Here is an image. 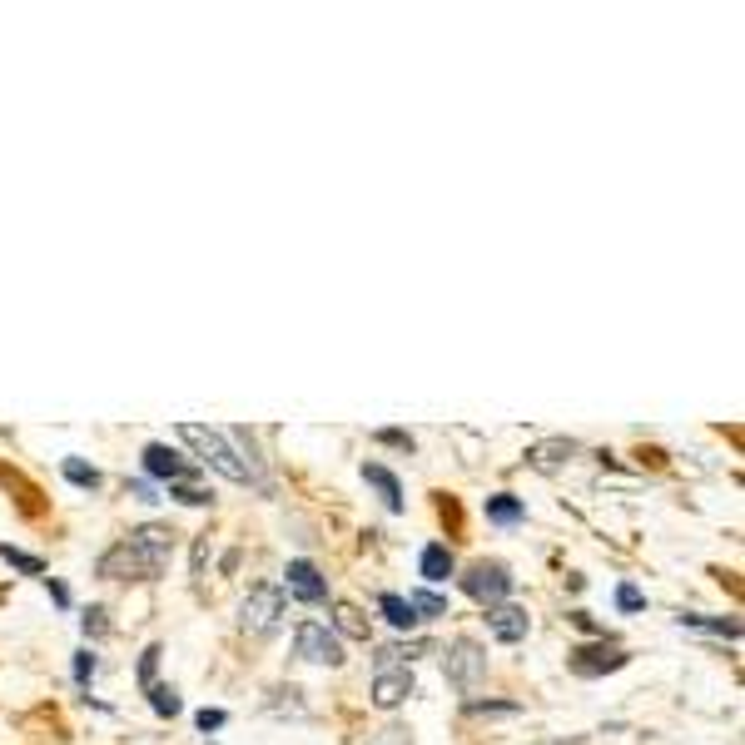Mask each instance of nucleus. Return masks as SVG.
Wrapping results in <instances>:
<instances>
[{"label":"nucleus","mask_w":745,"mask_h":745,"mask_svg":"<svg viewBox=\"0 0 745 745\" xmlns=\"http://www.w3.org/2000/svg\"><path fill=\"white\" fill-rule=\"evenodd\" d=\"M179 438L194 447L219 477H229V482H249V472H244V462H239V452L229 447V438L219 433V428H204V423H179Z\"/></svg>","instance_id":"nucleus-1"},{"label":"nucleus","mask_w":745,"mask_h":745,"mask_svg":"<svg viewBox=\"0 0 745 745\" xmlns=\"http://www.w3.org/2000/svg\"><path fill=\"white\" fill-rule=\"evenodd\" d=\"M164 552H149V547H135V542H120L100 557V577L110 582H125V577H159L164 572Z\"/></svg>","instance_id":"nucleus-2"},{"label":"nucleus","mask_w":745,"mask_h":745,"mask_svg":"<svg viewBox=\"0 0 745 745\" xmlns=\"http://www.w3.org/2000/svg\"><path fill=\"white\" fill-rule=\"evenodd\" d=\"M443 671H447V681H452L457 691H477L482 676H487V651H482L472 636H457V641L443 651Z\"/></svg>","instance_id":"nucleus-3"},{"label":"nucleus","mask_w":745,"mask_h":745,"mask_svg":"<svg viewBox=\"0 0 745 745\" xmlns=\"http://www.w3.org/2000/svg\"><path fill=\"white\" fill-rule=\"evenodd\" d=\"M279 616H284V587H274V582H259L254 592L244 596V606H239V621L254 636H274Z\"/></svg>","instance_id":"nucleus-4"},{"label":"nucleus","mask_w":745,"mask_h":745,"mask_svg":"<svg viewBox=\"0 0 745 745\" xmlns=\"http://www.w3.org/2000/svg\"><path fill=\"white\" fill-rule=\"evenodd\" d=\"M462 592L472 596V601H482L487 611L502 606L507 592H512V572H507V562H472V567L462 572Z\"/></svg>","instance_id":"nucleus-5"},{"label":"nucleus","mask_w":745,"mask_h":745,"mask_svg":"<svg viewBox=\"0 0 745 745\" xmlns=\"http://www.w3.org/2000/svg\"><path fill=\"white\" fill-rule=\"evenodd\" d=\"M294 646H298V656L313 661V666H343V641L323 621H303L294 631Z\"/></svg>","instance_id":"nucleus-6"},{"label":"nucleus","mask_w":745,"mask_h":745,"mask_svg":"<svg viewBox=\"0 0 745 745\" xmlns=\"http://www.w3.org/2000/svg\"><path fill=\"white\" fill-rule=\"evenodd\" d=\"M626 661H631V651L616 646V641H606V636H601L596 646H577V651L567 656V666H572L577 676H587V681H592V676H606V671H621Z\"/></svg>","instance_id":"nucleus-7"},{"label":"nucleus","mask_w":745,"mask_h":745,"mask_svg":"<svg viewBox=\"0 0 745 745\" xmlns=\"http://www.w3.org/2000/svg\"><path fill=\"white\" fill-rule=\"evenodd\" d=\"M284 587H289V596L308 601V606H323V601H328V582H323V572H318L308 557L289 562V572H284Z\"/></svg>","instance_id":"nucleus-8"},{"label":"nucleus","mask_w":745,"mask_h":745,"mask_svg":"<svg viewBox=\"0 0 745 745\" xmlns=\"http://www.w3.org/2000/svg\"><path fill=\"white\" fill-rule=\"evenodd\" d=\"M145 472H149V477H159V482H169V487L194 477V467H189V462H184V457H179L169 443H149L145 447Z\"/></svg>","instance_id":"nucleus-9"},{"label":"nucleus","mask_w":745,"mask_h":745,"mask_svg":"<svg viewBox=\"0 0 745 745\" xmlns=\"http://www.w3.org/2000/svg\"><path fill=\"white\" fill-rule=\"evenodd\" d=\"M408 696H413V671H408V666H393V671H378V676H373V706L393 711V706H403Z\"/></svg>","instance_id":"nucleus-10"},{"label":"nucleus","mask_w":745,"mask_h":745,"mask_svg":"<svg viewBox=\"0 0 745 745\" xmlns=\"http://www.w3.org/2000/svg\"><path fill=\"white\" fill-rule=\"evenodd\" d=\"M487 631H492L497 641H507V646H512V641H527L532 616H527L522 606H507V601H502V606H492V611H487Z\"/></svg>","instance_id":"nucleus-11"},{"label":"nucleus","mask_w":745,"mask_h":745,"mask_svg":"<svg viewBox=\"0 0 745 745\" xmlns=\"http://www.w3.org/2000/svg\"><path fill=\"white\" fill-rule=\"evenodd\" d=\"M577 452H582V447L572 443V438H542V443L527 447V462H532L537 472H557V467H567Z\"/></svg>","instance_id":"nucleus-12"},{"label":"nucleus","mask_w":745,"mask_h":745,"mask_svg":"<svg viewBox=\"0 0 745 745\" xmlns=\"http://www.w3.org/2000/svg\"><path fill=\"white\" fill-rule=\"evenodd\" d=\"M363 482H373V487H378V497H383V507H388V512H403V482H398L383 462H363Z\"/></svg>","instance_id":"nucleus-13"},{"label":"nucleus","mask_w":745,"mask_h":745,"mask_svg":"<svg viewBox=\"0 0 745 745\" xmlns=\"http://www.w3.org/2000/svg\"><path fill=\"white\" fill-rule=\"evenodd\" d=\"M418 572H423V582H447L457 572V562H452V552H447L443 542H428L423 557H418Z\"/></svg>","instance_id":"nucleus-14"},{"label":"nucleus","mask_w":745,"mask_h":745,"mask_svg":"<svg viewBox=\"0 0 745 745\" xmlns=\"http://www.w3.org/2000/svg\"><path fill=\"white\" fill-rule=\"evenodd\" d=\"M681 626L706 631V636H726V641H736V636H741V621H736V616H701V611H686V616H681Z\"/></svg>","instance_id":"nucleus-15"},{"label":"nucleus","mask_w":745,"mask_h":745,"mask_svg":"<svg viewBox=\"0 0 745 745\" xmlns=\"http://www.w3.org/2000/svg\"><path fill=\"white\" fill-rule=\"evenodd\" d=\"M527 517V507L512 497V492H497V497H487V522H497V527H517Z\"/></svg>","instance_id":"nucleus-16"},{"label":"nucleus","mask_w":745,"mask_h":745,"mask_svg":"<svg viewBox=\"0 0 745 745\" xmlns=\"http://www.w3.org/2000/svg\"><path fill=\"white\" fill-rule=\"evenodd\" d=\"M378 611H383V616H388V626H398V631H413V626H418L413 601H408V596H398V592L383 596V601H378Z\"/></svg>","instance_id":"nucleus-17"},{"label":"nucleus","mask_w":745,"mask_h":745,"mask_svg":"<svg viewBox=\"0 0 745 745\" xmlns=\"http://www.w3.org/2000/svg\"><path fill=\"white\" fill-rule=\"evenodd\" d=\"M130 542L169 557V547H174V532H169V527H159V522H145V527H135V532H130Z\"/></svg>","instance_id":"nucleus-18"},{"label":"nucleus","mask_w":745,"mask_h":745,"mask_svg":"<svg viewBox=\"0 0 745 745\" xmlns=\"http://www.w3.org/2000/svg\"><path fill=\"white\" fill-rule=\"evenodd\" d=\"M60 472H65V482H75V487H90V492L100 487V467H90V462H80V457H65Z\"/></svg>","instance_id":"nucleus-19"},{"label":"nucleus","mask_w":745,"mask_h":745,"mask_svg":"<svg viewBox=\"0 0 745 745\" xmlns=\"http://www.w3.org/2000/svg\"><path fill=\"white\" fill-rule=\"evenodd\" d=\"M149 706H154V716H179V691L174 686H149Z\"/></svg>","instance_id":"nucleus-20"},{"label":"nucleus","mask_w":745,"mask_h":745,"mask_svg":"<svg viewBox=\"0 0 745 745\" xmlns=\"http://www.w3.org/2000/svg\"><path fill=\"white\" fill-rule=\"evenodd\" d=\"M333 616H338V631H343V636H358V641H368V621H363L353 606H338Z\"/></svg>","instance_id":"nucleus-21"},{"label":"nucleus","mask_w":745,"mask_h":745,"mask_svg":"<svg viewBox=\"0 0 745 745\" xmlns=\"http://www.w3.org/2000/svg\"><path fill=\"white\" fill-rule=\"evenodd\" d=\"M467 716H522L517 701H467Z\"/></svg>","instance_id":"nucleus-22"},{"label":"nucleus","mask_w":745,"mask_h":745,"mask_svg":"<svg viewBox=\"0 0 745 745\" xmlns=\"http://www.w3.org/2000/svg\"><path fill=\"white\" fill-rule=\"evenodd\" d=\"M408 601H413L418 621H423V616H443V611H447V596H438V592H413Z\"/></svg>","instance_id":"nucleus-23"},{"label":"nucleus","mask_w":745,"mask_h":745,"mask_svg":"<svg viewBox=\"0 0 745 745\" xmlns=\"http://www.w3.org/2000/svg\"><path fill=\"white\" fill-rule=\"evenodd\" d=\"M169 497H179L184 507H209V492H204V487H194V482H174V487H169Z\"/></svg>","instance_id":"nucleus-24"},{"label":"nucleus","mask_w":745,"mask_h":745,"mask_svg":"<svg viewBox=\"0 0 745 745\" xmlns=\"http://www.w3.org/2000/svg\"><path fill=\"white\" fill-rule=\"evenodd\" d=\"M0 557H5L10 567H20V572H30V577H40V572H45V562H40V557H30V552H15V547H0Z\"/></svg>","instance_id":"nucleus-25"},{"label":"nucleus","mask_w":745,"mask_h":745,"mask_svg":"<svg viewBox=\"0 0 745 745\" xmlns=\"http://www.w3.org/2000/svg\"><path fill=\"white\" fill-rule=\"evenodd\" d=\"M95 671H100L95 651H75V681H80V686H90V681H95Z\"/></svg>","instance_id":"nucleus-26"},{"label":"nucleus","mask_w":745,"mask_h":745,"mask_svg":"<svg viewBox=\"0 0 745 745\" xmlns=\"http://www.w3.org/2000/svg\"><path fill=\"white\" fill-rule=\"evenodd\" d=\"M159 656H164V651H159V646H145V656H140V686H154V671H159Z\"/></svg>","instance_id":"nucleus-27"},{"label":"nucleus","mask_w":745,"mask_h":745,"mask_svg":"<svg viewBox=\"0 0 745 745\" xmlns=\"http://www.w3.org/2000/svg\"><path fill=\"white\" fill-rule=\"evenodd\" d=\"M616 606H621V611H641V606H646V596L636 592L631 582H621V587H616Z\"/></svg>","instance_id":"nucleus-28"},{"label":"nucleus","mask_w":745,"mask_h":745,"mask_svg":"<svg viewBox=\"0 0 745 745\" xmlns=\"http://www.w3.org/2000/svg\"><path fill=\"white\" fill-rule=\"evenodd\" d=\"M105 631H110V621H105V611H100V606H90V611H85V636H95V641H100Z\"/></svg>","instance_id":"nucleus-29"},{"label":"nucleus","mask_w":745,"mask_h":745,"mask_svg":"<svg viewBox=\"0 0 745 745\" xmlns=\"http://www.w3.org/2000/svg\"><path fill=\"white\" fill-rule=\"evenodd\" d=\"M194 721H199V731H224V721H229V716H224V711H209V706H204V711H199Z\"/></svg>","instance_id":"nucleus-30"},{"label":"nucleus","mask_w":745,"mask_h":745,"mask_svg":"<svg viewBox=\"0 0 745 745\" xmlns=\"http://www.w3.org/2000/svg\"><path fill=\"white\" fill-rule=\"evenodd\" d=\"M378 443H388V447H403V452H413V438H408V433H398V428H383V433H378Z\"/></svg>","instance_id":"nucleus-31"},{"label":"nucleus","mask_w":745,"mask_h":745,"mask_svg":"<svg viewBox=\"0 0 745 745\" xmlns=\"http://www.w3.org/2000/svg\"><path fill=\"white\" fill-rule=\"evenodd\" d=\"M130 497H140V502H159V492H154V482H149V477H135V482H130Z\"/></svg>","instance_id":"nucleus-32"},{"label":"nucleus","mask_w":745,"mask_h":745,"mask_svg":"<svg viewBox=\"0 0 745 745\" xmlns=\"http://www.w3.org/2000/svg\"><path fill=\"white\" fill-rule=\"evenodd\" d=\"M204 562H209V537L194 542V577H204Z\"/></svg>","instance_id":"nucleus-33"},{"label":"nucleus","mask_w":745,"mask_h":745,"mask_svg":"<svg viewBox=\"0 0 745 745\" xmlns=\"http://www.w3.org/2000/svg\"><path fill=\"white\" fill-rule=\"evenodd\" d=\"M45 592L55 596V606H70V592H65V587H60L55 577H45Z\"/></svg>","instance_id":"nucleus-34"},{"label":"nucleus","mask_w":745,"mask_h":745,"mask_svg":"<svg viewBox=\"0 0 745 745\" xmlns=\"http://www.w3.org/2000/svg\"><path fill=\"white\" fill-rule=\"evenodd\" d=\"M378 745H408V731H398V726H393V731H383V741Z\"/></svg>","instance_id":"nucleus-35"}]
</instances>
